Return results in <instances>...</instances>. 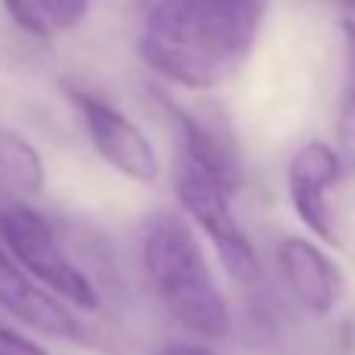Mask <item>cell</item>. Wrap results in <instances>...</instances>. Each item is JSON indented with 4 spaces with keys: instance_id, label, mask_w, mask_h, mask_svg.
Instances as JSON below:
<instances>
[{
    "instance_id": "1",
    "label": "cell",
    "mask_w": 355,
    "mask_h": 355,
    "mask_svg": "<svg viewBox=\"0 0 355 355\" xmlns=\"http://www.w3.org/2000/svg\"><path fill=\"white\" fill-rule=\"evenodd\" d=\"M268 0H156L141 31V56L156 75L212 91L250 56Z\"/></svg>"
},
{
    "instance_id": "2",
    "label": "cell",
    "mask_w": 355,
    "mask_h": 355,
    "mask_svg": "<svg viewBox=\"0 0 355 355\" xmlns=\"http://www.w3.org/2000/svg\"><path fill=\"white\" fill-rule=\"evenodd\" d=\"M144 268L159 302L187 331L206 340L227 337L231 312L187 221L168 212L150 221L144 231Z\"/></svg>"
},
{
    "instance_id": "3",
    "label": "cell",
    "mask_w": 355,
    "mask_h": 355,
    "mask_svg": "<svg viewBox=\"0 0 355 355\" xmlns=\"http://www.w3.org/2000/svg\"><path fill=\"white\" fill-rule=\"evenodd\" d=\"M0 237L12 252V262L31 277L69 300L72 306L97 312L100 296L87 275L66 256L50 221L22 202H6L0 209Z\"/></svg>"
},
{
    "instance_id": "4",
    "label": "cell",
    "mask_w": 355,
    "mask_h": 355,
    "mask_svg": "<svg viewBox=\"0 0 355 355\" xmlns=\"http://www.w3.org/2000/svg\"><path fill=\"white\" fill-rule=\"evenodd\" d=\"M175 190H178L181 206L187 209V215L202 227V234L212 240V246H215V252H218L227 275L240 284L256 281V277L262 275L259 256H256V250H252V240L246 237L243 225L234 218L231 193H227L218 181L196 172L187 162H178Z\"/></svg>"
},
{
    "instance_id": "5",
    "label": "cell",
    "mask_w": 355,
    "mask_h": 355,
    "mask_svg": "<svg viewBox=\"0 0 355 355\" xmlns=\"http://www.w3.org/2000/svg\"><path fill=\"white\" fill-rule=\"evenodd\" d=\"M69 100L81 112V122L87 128V137L94 141V150L119 175L131 178L137 184H153L159 178L156 147L119 106L106 103L103 97L81 91V87H69Z\"/></svg>"
},
{
    "instance_id": "6",
    "label": "cell",
    "mask_w": 355,
    "mask_h": 355,
    "mask_svg": "<svg viewBox=\"0 0 355 355\" xmlns=\"http://www.w3.org/2000/svg\"><path fill=\"white\" fill-rule=\"evenodd\" d=\"M343 178V166H340L337 153L331 144L309 141L293 153L287 168V184H290V202H293L296 215L302 225L315 234L318 240L337 246V221H334L331 202H327V190Z\"/></svg>"
},
{
    "instance_id": "7",
    "label": "cell",
    "mask_w": 355,
    "mask_h": 355,
    "mask_svg": "<svg viewBox=\"0 0 355 355\" xmlns=\"http://www.w3.org/2000/svg\"><path fill=\"white\" fill-rule=\"evenodd\" d=\"M277 265L281 275L287 281L290 293L296 296L306 312L331 315L337 309V302L346 293V277L340 271V265L321 250L318 243L306 237H284L277 243Z\"/></svg>"
},
{
    "instance_id": "8",
    "label": "cell",
    "mask_w": 355,
    "mask_h": 355,
    "mask_svg": "<svg viewBox=\"0 0 355 355\" xmlns=\"http://www.w3.org/2000/svg\"><path fill=\"white\" fill-rule=\"evenodd\" d=\"M0 306L12 315V318L25 321L28 327L47 334V337H62V340H81L78 318L62 306L56 296H50L37 281H31L12 256L0 246Z\"/></svg>"
},
{
    "instance_id": "9",
    "label": "cell",
    "mask_w": 355,
    "mask_h": 355,
    "mask_svg": "<svg viewBox=\"0 0 355 355\" xmlns=\"http://www.w3.org/2000/svg\"><path fill=\"white\" fill-rule=\"evenodd\" d=\"M166 106L175 119L178 141H181V162L193 166L196 172L209 175L212 181H218L221 187L234 196L240 187V172H237V162H234L231 147H227L209 125H202L193 112L181 110V106L172 103V100H168Z\"/></svg>"
},
{
    "instance_id": "10",
    "label": "cell",
    "mask_w": 355,
    "mask_h": 355,
    "mask_svg": "<svg viewBox=\"0 0 355 355\" xmlns=\"http://www.w3.org/2000/svg\"><path fill=\"white\" fill-rule=\"evenodd\" d=\"M44 159L22 135L0 128V193L35 196L44 190Z\"/></svg>"
},
{
    "instance_id": "11",
    "label": "cell",
    "mask_w": 355,
    "mask_h": 355,
    "mask_svg": "<svg viewBox=\"0 0 355 355\" xmlns=\"http://www.w3.org/2000/svg\"><path fill=\"white\" fill-rule=\"evenodd\" d=\"M343 41H346V72H343V100L337 112V153L343 175H355V22H343Z\"/></svg>"
},
{
    "instance_id": "12",
    "label": "cell",
    "mask_w": 355,
    "mask_h": 355,
    "mask_svg": "<svg viewBox=\"0 0 355 355\" xmlns=\"http://www.w3.org/2000/svg\"><path fill=\"white\" fill-rule=\"evenodd\" d=\"M3 10L10 12L12 22H16L22 31H28V35H35V37L53 35V28H50L44 10L37 6V0H3Z\"/></svg>"
},
{
    "instance_id": "13",
    "label": "cell",
    "mask_w": 355,
    "mask_h": 355,
    "mask_svg": "<svg viewBox=\"0 0 355 355\" xmlns=\"http://www.w3.org/2000/svg\"><path fill=\"white\" fill-rule=\"evenodd\" d=\"M37 6L44 10L50 28H53V31H66V28H75V25L85 19L91 0H37Z\"/></svg>"
},
{
    "instance_id": "14",
    "label": "cell",
    "mask_w": 355,
    "mask_h": 355,
    "mask_svg": "<svg viewBox=\"0 0 355 355\" xmlns=\"http://www.w3.org/2000/svg\"><path fill=\"white\" fill-rule=\"evenodd\" d=\"M0 355H50V352L44 346H37L35 340H28L25 334L0 324Z\"/></svg>"
},
{
    "instance_id": "15",
    "label": "cell",
    "mask_w": 355,
    "mask_h": 355,
    "mask_svg": "<svg viewBox=\"0 0 355 355\" xmlns=\"http://www.w3.org/2000/svg\"><path fill=\"white\" fill-rule=\"evenodd\" d=\"M159 355H215V352L206 349V346H196V343H172V346H166Z\"/></svg>"
},
{
    "instance_id": "16",
    "label": "cell",
    "mask_w": 355,
    "mask_h": 355,
    "mask_svg": "<svg viewBox=\"0 0 355 355\" xmlns=\"http://www.w3.org/2000/svg\"><path fill=\"white\" fill-rule=\"evenodd\" d=\"M340 3H343L346 10H352V12H355V0H340Z\"/></svg>"
}]
</instances>
